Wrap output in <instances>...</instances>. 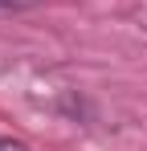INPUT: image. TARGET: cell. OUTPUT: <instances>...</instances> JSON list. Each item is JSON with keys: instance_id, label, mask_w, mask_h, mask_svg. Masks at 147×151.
I'll list each match as a JSON object with an SVG mask.
<instances>
[{"instance_id": "6da1fadb", "label": "cell", "mask_w": 147, "mask_h": 151, "mask_svg": "<svg viewBox=\"0 0 147 151\" xmlns=\"http://www.w3.org/2000/svg\"><path fill=\"white\" fill-rule=\"evenodd\" d=\"M0 151H29V147L17 143V139H4V135H0Z\"/></svg>"}, {"instance_id": "7a4b0ae2", "label": "cell", "mask_w": 147, "mask_h": 151, "mask_svg": "<svg viewBox=\"0 0 147 151\" xmlns=\"http://www.w3.org/2000/svg\"><path fill=\"white\" fill-rule=\"evenodd\" d=\"M33 0H0V8H29Z\"/></svg>"}]
</instances>
